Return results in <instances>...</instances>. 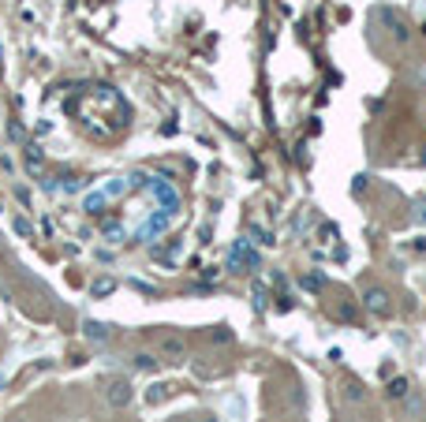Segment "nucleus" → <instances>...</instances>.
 Wrapping results in <instances>:
<instances>
[{
  "label": "nucleus",
  "instance_id": "1",
  "mask_svg": "<svg viewBox=\"0 0 426 422\" xmlns=\"http://www.w3.org/2000/svg\"><path fill=\"white\" fill-rule=\"evenodd\" d=\"M262 265V254L250 247V240H236L232 251H228V269L232 273H247V269H258Z\"/></svg>",
  "mask_w": 426,
  "mask_h": 422
},
{
  "label": "nucleus",
  "instance_id": "2",
  "mask_svg": "<svg viewBox=\"0 0 426 422\" xmlns=\"http://www.w3.org/2000/svg\"><path fill=\"white\" fill-rule=\"evenodd\" d=\"M146 187H150V194H154V198L161 202V210L176 217V210H180V194H176V187H172L169 180H150V176H146Z\"/></svg>",
  "mask_w": 426,
  "mask_h": 422
},
{
  "label": "nucleus",
  "instance_id": "3",
  "mask_svg": "<svg viewBox=\"0 0 426 422\" xmlns=\"http://www.w3.org/2000/svg\"><path fill=\"white\" fill-rule=\"evenodd\" d=\"M131 396H135V388H131L127 377H116V381H108V388H105V400H108L113 407H127Z\"/></svg>",
  "mask_w": 426,
  "mask_h": 422
},
{
  "label": "nucleus",
  "instance_id": "4",
  "mask_svg": "<svg viewBox=\"0 0 426 422\" xmlns=\"http://www.w3.org/2000/svg\"><path fill=\"white\" fill-rule=\"evenodd\" d=\"M363 307H367L370 314H378V318H385V314L392 310V299H389L385 288H370L367 296H363Z\"/></svg>",
  "mask_w": 426,
  "mask_h": 422
},
{
  "label": "nucleus",
  "instance_id": "5",
  "mask_svg": "<svg viewBox=\"0 0 426 422\" xmlns=\"http://www.w3.org/2000/svg\"><path fill=\"white\" fill-rule=\"evenodd\" d=\"M169 224H172V213H161V210H157L154 217H150V221L139 228V240H154V235H161V232L169 228Z\"/></svg>",
  "mask_w": 426,
  "mask_h": 422
},
{
  "label": "nucleus",
  "instance_id": "6",
  "mask_svg": "<svg viewBox=\"0 0 426 422\" xmlns=\"http://www.w3.org/2000/svg\"><path fill=\"white\" fill-rule=\"evenodd\" d=\"M381 23H385V27L392 30V38H397L400 45H404V41L411 38V30H408V23H404V19H400L397 12H392V8H381Z\"/></svg>",
  "mask_w": 426,
  "mask_h": 422
},
{
  "label": "nucleus",
  "instance_id": "7",
  "mask_svg": "<svg viewBox=\"0 0 426 422\" xmlns=\"http://www.w3.org/2000/svg\"><path fill=\"white\" fill-rule=\"evenodd\" d=\"M83 337L90 344H108V337H113V329L105 326V321H83Z\"/></svg>",
  "mask_w": 426,
  "mask_h": 422
},
{
  "label": "nucleus",
  "instance_id": "8",
  "mask_svg": "<svg viewBox=\"0 0 426 422\" xmlns=\"http://www.w3.org/2000/svg\"><path fill=\"white\" fill-rule=\"evenodd\" d=\"M105 205H108V194H105V191H94V194H86L83 210L90 213V217H101V213H105Z\"/></svg>",
  "mask_w": 426,
  "mask_h": 422
},
{
  "label": "nucleus",
  "instance_id": "9",
  "mask_svg": "<svg viewBox=\"0 0 426 422\" xmlns=\"http://www.w3.org/2000/svg\"><path fill=\"white\" fill-rule=\"evenodd\" d=\"M408 393H411L408 377H392V381H389V388H385V396H389V400H404Z\"/></svg>",
  "mask_w": 426,
  "mask_h": 422
},
{
  "label": "nucleus",
  "instance_id": "10",
  "mask_svg": "<svg viewBox=\"0 0 426 422\" xmlns=\"http://www.w3.org/2000/svg\"><path fill=\"white\" fill-rule=\"evenodd\" d=\"M124 235H127L124 224H116V221H108L105 228H101V240H105V243H124Z\"/></svg>",
  "mask_w": 426,
  "mask_h": 422
},
{
  "label": "nucleus",
  "instance_id": "11",
  "mask_svg": "<svg viewBox=\"0 0 426 422\" xmlns=\"http://www.w3.org/2000/svg\"><path fill=\"white\" fill-rule=\"evenodd\" d=\"M161 355H169V359H180V355H183V340H180V337H165V340H161Z\"/></svg>",
  "mask_w": 426,
  "mask_h": 422
},
{
  "label": "nucleus",
  "instance_id": "12",
  "mask_svg": "<svg viewBox=\"0 0 426 422\" xmlns=\"http://www.w3.org/2000/svg\"><path fill=\"white\" fill-rule=\"evenodd\" d=\"M90 291H94L97 299H101V296H113V291H116V280H113V277H97L94 284H90Z\"/></svg>",
  "mask_w": 426,
  "mask_h": 422
},
{
  "label": "nucleus",
  "instance_id": "13",
  "mask_svg": "<svg viewBox=\"0 0 426 422\" xmlns=\"http://www.w3.org/2000/svg\"><path fill=\"white\" fill-rule=\"evenodd\" d=\"M344 400H348V404H363V400H367V388L359 385V381H348V385H344Z\"/></svg>",
  "mask_w": 426,
  "mask_h": 422
},
{
  "label": "nucleus",
  "instance_id": "14",
  "mask_svg": "<svg viewBox=\"0 0 426 422\" xmlns=\"http://www.w3.org/2000/svg\"><path fill=\"white\" fill-rule=\"evenodd\" d=\"M23 150H27V168L38 172V168H41V146H38V143H27Z\"/></svg>",
  "mask_w": 426,
  "mask_h": 422
},
{
  "label": "nucleus",
  "instance_id": "15",
  "mask_svg": "<svg viewBox=\"0 0 426 422\" xmlns=\"http://www.w3.org/2000/svg\"><path fill=\"white\" fill-rule=\"evenodd\" d=\"M176 251H180V247H176V243H169V247H154L150 254H154L157 262H176Z\"/></svg>",
  "mask_w": 426,
  "mask_h": 422
},
{
  "label": "nucleus",
  "instance_id": "16",
  "mask_svg": "<svg viewBox=\"0 0 426 422\" xmlns=\"http://www.w3.org/2000/svg\"><path fill=\"white\" fill-rule=\"evenodd\" d=\"M404 411H408V419H411V415H423V411H426L423 396H404Z\"/></svg>",
  "mask_w": 426,
  "mask_h": 422
},
{
  "label": "nucleus",
  "instance_id": "17",
  "mask_svg": "<svg viewBox=\"0 0 426 422\" xmlns=\"http://www.w3.org/2000/svg\"><path fill=\"white\" fill-rule=\"evenodd\" d=\"M135 366H139V370H157V359L150 351H139L135 355Z\"/></svg>",
  "mask_w": 426,
  "mask_h": 422
},
{
  "label": "nucleus",
  "instance_id": "18",
  "mask_svg": "<svg viewBox=\"0 0 426 422\" xmlns=\"http://www.w3.org/2000/svg\"><path fill=\"white\" fill-rule=\"evenodd\" d=\"M12 228H15V235H23V240H30V235H34V228H30L27 217H12Z\"/></svg>",
  "mask_w": 426,
  "mask_h": 422
},
{
  "label": "nucleus",
  "instance_id": "19",
  "mask_svg": "<svg viewBox=\"0 0 426 422\" xmlns=\"http://www.w3.org/2000/svg\"><path fill=\"white\" fill-rule=\"evenodd\" d=\"M8 138H15V143H27V131H23V124H19V120L8 124Z\"/></svg>",
  "mask_w": 426,
  "mask_h": 422
},
{
  "label": "nucleus",
  "instance_id": "20",
  "mask_svg": "<svg viewBox=\"0 0 426 422\" xmlns=\"http://www.w3.org/2000/svg\"><path fill=\"white\" fill-rule=\"evenodd\" d=\"M60 180H64V183H57L60 191H68V194L71 191H83V180H75V176H60Z\"/></svg>",
  "mask_w": 426,
  "mask_h": 422
},
{
  "label": "nucleus",
  "instance_id": "21",
  "mask_svg": "<svg viewBox=\"0 0 426 422\" xmlns=\"http://www.w3.org/2000/svg\"><path fill=\"white\" fill-rule=\"evenodd\" d=\"M165 388H169V385H154V388L146 393V400H150V404H161V400H165Z\"/></svg>",
  "mask_w": 426,
  "mask_h": 422
},
{
  "label": "nucleus",
  "instance_id": "22",
  "mask_svg": "<svg viewBox=\"0 0 426 422\" xmlns=\"http://www.w3.org/2000/svg\"><path fill=\"white\" fill-rule=\"evenodd\" d=\"M213 340H217V344H228V340H232V329L217 326V329H213Z\"/></svg>",
  "mask_w": 426,
  "mask_h": 422
},
{
  "label": "nucleus",
  "instance_id": "23",
  "mask_svg": "<svg viewBox=\"0 0 426 422\" xmlns=\"http://www.w3.org/2000/svg\"><path fill=\"white\" fill-rule=\"evenodd\" d=\"M322 284H325V280H322V277H303V288H311V291H318Z\"/></svg>",
  "mask_w": 426,
  "mask_h": 422
},
{
  "label": "nucleus",
  "instance_id": "24",
  "mask_svg": "<svg viewBox=\"0 0 426 422\" xmlns=\"http://www.w3.org/2000/svg\"><path fill=\"white\" fill-rule=\"evenodd\" d=\"M255 307H258V310L266 307V288H262V284H255Z\"/></svg>",
  "mask_w": 426,
  "mask_h": 422
},
{
  "label": "nucleus",
  "instance_id": "25",
  "mask_svg": "<svg viewBox=\"0 0 426 422\" xmlns=\"http://www.w3.org/2000/svg\"><path fill=\"white\" fill-rule=\"evenodd\" d=\"M363 187H367V176H355V180H352V191L359 194V191H363Z\"/></svg>",
  "mask_w": 426,
  "mask_h": 422
},
{
  "label": "nucleus",
  "instance_id": "26",
  "mask_svg": "<svg viewBox=\"0 0 426 422\" xmlns=\"http://www.w3.org/2000/svg\"><path fill=\"white\" fill-rule=\"evenodd\" d=\"M415 217H419V221L426 224V202H419V210H415Z\"/></svg>",
  "mask_w": 426,
  "mask_h": 422
},
{
  "label": "nucleus",
  "instance_id": "27",
  "mask_svg": "<svg viewBox=\"0 0 426 422\" xmlns=\"http://www.w3.org/2000/svg\"><path fill=\"white\" fill-rule=\"evenodd\" d=\"M0 385H4V377H0Z\"/></svg>",
  "mask_w": 426,
  "mask_h": 422
},
{
  "label": "nucleus",
  "instance_id": "28",
  "mask_svg": "<svg viewBox=\"0 0 426 422\" xmlns=\"http://www.w3.org/2000/svg\"><path fill=\"white\" fill-rule=\"evenodd\" d=\"M0 57H4V52H0ZM0 64H4V60H0Z\"/></svg>",
  "mask_w": 426,
  "mask_h": 422
},
{
  "label": "nucleus",
  "instance_id": "29",
  "mask_svg": "<svg viewBox=\"0 0 426 422\" xmlns=\"http://www.w3.org/2000/svg\"><path fill=\"white\" fill-rule=\"evenodd\" d=\"M210 422H213V419H210Z\"/></svg>",
  "mask_w": 426,
  "mask_h": 422
}]
</instances>
